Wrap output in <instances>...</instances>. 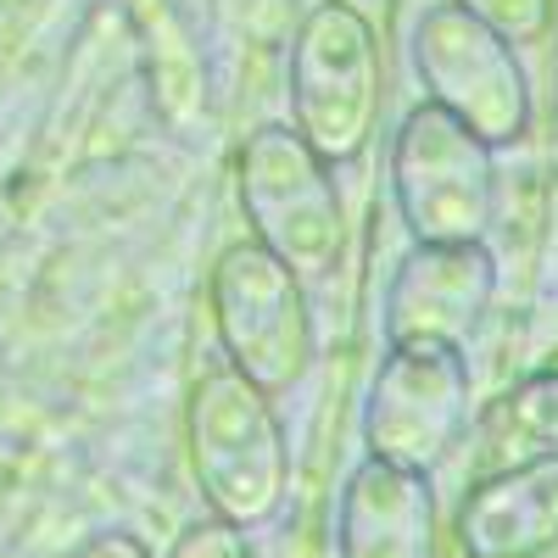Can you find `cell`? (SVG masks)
<instances>
[{"mask_svg": "<svg viewBox=\"0 0 558 558\" xmlns=\"http://www.w3.org/2000/svg\"><path fill=\"white\" fill-rule=\"evenodd\" d=\"M184 436H191V470L213 520L235 531L279 520L291 497V447L279 430L274 397H263L223 363L196 380L191 408H184Z\"/></svg>", "mask_w": 558, "mask_h": 558, "instance_id": "cell-1", "label": "cell"}, {"mask_svg": "<svg viewBox=\"0 0 558 558\" xmlns=\"http://www.w3.org/2000/svg\"><path fill=\"white\" fill-rule=\"evenodd\" d=\"M291 129L324 168H347L368 151L386 107L380 39L352 0H318L291 39Z\"/></svg>", "mask_w": 558, "mask_h": 558, "instance_id": "cell-2", "label": "cell"}, {"mask_svg": "<svg viewBox=\"0 0 558 558\" xmlns=\"http://www.w3.org/2000/svg\"><path fill=\"white\" fill-rule=\"evenodd\" d=\"M241 207L252 223V246L286 263L296 279L330 274L347 246V218L336 196V173L324 168L291 123H263L241 146Z\"/></svg>", "mask_w": 558, "mask_h": 558, "instance_id": "cell-3", "label": "cell"}, {"mask_svg": "<svg viewBox=\"0 0 558 558\" xmlns=\"http://www.w3.org/2000/svg\"><path fill=\"white\" fill-rule=\"evenodd\" d=\"M391 191L418 246H481L497 218L492 146L425 101L391 140Z\"/></svg>", "mask_w": 558, "mask_h": 558, "instance_id": "cell-4", "label": "cell"}, {"mask_svg": "<svg viewBox=\"0 0 558 558\" xmlns=\"http://www.w3.org/2000/svg\"><path fill=\"white\" fill-rule=\"evenodd\" d=\"M213 324L223 357L241 380H252L263 397H279L302 386L313 368V318L302 279L274 263L263 246H235L213 268Z\"/></svg>", "mask_w": 558, "mask_h": 558, "instance_id": "cell-5", "label": "cell"}, {"mask_svg": "<svg viewBox=\"0 0 558 558\" xmlns=\"http://www.w3.org/2000/svg\"><path fill=\"white\" fill-rule=\"evenodd\" d=\"M413 73L425 84L430 107L458 118L486 146H514L531 129V84L514 45L497 39L470 12L430 7L413 23Z\"/></svg>", "mask_w": 558, "mask_h": 558, "instance_id": "cell-6", "label": "cell"}, {"mask_svg": "<svg viewBox=\"0 0 558 558\" xmlns=\"http://www.w3.org/2000/svg\"><path fill=\"white\" fill-rule=\"evenodd\" d=\"M470 418V368L447 347H391L363 402L368 458L430 475Z\"/></svg>", "mask_w": 558, "mask_h": 558, "instance_id": "cell-7", "label": "cell"}, {"mask_svg": "<svg viewBox=\"0 0 558 558\" xmlns=\"http://www.w3.org/2000/svg\"><path fill=\"white\" fill-rule=\"evenodd\" d=\"M497 268L486 246H413L386 291V347L463 352L486 318Z\"/></svg>", "mask_w": 558, "mask_h": 558, "instance_id": "cell-8", "label": "cell"}, {"mask_svg": "<svg viewBox=\"0 0 558 558\" xmlns=\"http://www.w3.org/2000/svg\"><path fill=\"white\" fill-rule=\"evenodd\" d=\"M463 558H542L558 547V458L486 475L458 502Z\"/></svg>", "mask_w": 558, "mask_h": 558, "instance_id": "cell-9", "label": "cell"}, {"mask_svg": "<svg viewBox=\"0 0 558 558\" xmlns=\"http://www.w3.org/2000/svg\"><path fill=\"white\" fill-rule=\"evenodd\" d=\"M341 558H436V492L425 475L363 458L336 520Z\"/></svg>", "mask_w": 558, "mask_h": 558, "instance_id": "cell-10", "label": "cell"}, {"mask_svg": "<svg viewBox=\"0 0 558 558\" xmlns=\"http://www.w3.org/2000/svg\"><path fill=\"white\" fill-rule=\"evenodd\" d=\"M502 436L525 458H558V368L531 375L502 402Z\"/></svg>", "mask_w": 558, "mask_h": 558, "instance_id": "cell-11", "label": "cell"}, {"mask_svg": "<svg viewBox=\"0 0 558 558\" xmlns=\"http://www.w3.org/2000/svg\"><path fill=\"white\" fill-rule=\"evenodd\" d=\"M458 12H470L475 23H486L497 39L508 45H536L553 34L558 0H452Z\"/></svg>", "mask_w": 558, "mask_h": 558, "instance_id": "cell-12", "label": "cell"}, {"mask_svg": "<svg viewBox=\"0 0 558 558\" xmlns=\"http://www.w3.org/2000/svg\"><path fill=\"white\" fill-rule=\"evenodd\" d=\"M168 558H252V547H246V531H235V525L196 520V525L179 531V542H173Z\"/></svg>", "mask_w": 558, "mask_h": 558, "instance_id": "cell-13", "label": "cell"}, {"mask_svg": "<svg viewBox=\"0 0 558 558\" xmlns=\"http://www.w3.org/2000/svg\"><path fill=\"white\" fill-rule=\"evenodd\" d=\"M73 558H151V547L129 536V531H101V536H89Z\"/></svg>", "mask_w": 558, "mask_h": 558, "instance_id": "cell-14", "label": "cell"}]
</instances>
